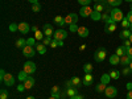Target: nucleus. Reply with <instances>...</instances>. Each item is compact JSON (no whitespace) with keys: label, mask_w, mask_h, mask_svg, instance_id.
<instances>
[{"label":"nucleus","mask_w":132,"mask_h":99,"mask_svg":"<svg viewBox=\"0 0 132 99\" xmlns=\"http://www.w3.org/2000/svg\"><path fill=\"white\" fill-rule=\"evenodd\" d=\"M28 77H29V74H27V73L23 70V71L19 73V81H20V82H25V81L28 79Z\"/></svg>","instance_id":"27"},{"label":"nucleus","mask_w":132,"mask_h":99,"mask_svg":"<svg viewBox=\"0 0 132 99\" xmlns=\"http://www.w3.org/2000/svg\"><path fill=\"white\" fill-rule=\"evenodd\" d=\"M104 29H106L107 33H114V32L116 30V25H115V24H106Z\"/></svg>","instance_id":"26"},{"label":"nucleus","mask_w":132,"mask_h":99,"mask_svg":"<svg viewBox=\"0 0 132 99\" xmlns=\"http://www.w3.org/2000/svg\"><path fill=\"white\" fill-rule=\"evenodd\" d=\"M57 46H60V41H58V40H53L52 44H50V48H52V49H56Z\"/></svg>","instance_id":"39"},{"label":"nucleus","mask_w":132,"mask_h":99,"mask_svg":"<svg viewBox=\"0 0 132 99\" xmlns=\"http://www.w3.org/2000/svg\"><path fill=\"white\" fill-rule=\"evenodd\" d=\"M132 62V58L128 56V54H124V56H122V57H120V63H122L123 66H129V63Z\"/></svg>","instance_id":"14"},{"label":"nucleus","mask_w":132,"mask_h":99,"mask_svg":"<svg viewBox=\"0 0 132 99\" xmlns=\"http://www.w3.org/2000/svg\"><path fill=\"white\" fill-rule=\"evenodd\" d=\"M78 3L82 5V7H86V5H89L91 3V0H78Z\"/></svg>","instance_id":"41"},{"label":"nucleus","mask_w":132,"mask_h":99,"mask_svg":"<svg viewBox=\"0 0 132 99\" xmlns=\"http://www.w3.org/2000/svg\"><path fill=\"white\" fill-rule=\"evenodd\" d=\"M126 54H128V56L132 58V46H131V48H128V49L126 50Z\"/></svg>","instance_id":"48"},{"label":"nucleus","mask_w":132,"mask_h":99,"mask_svg":"<svg viewBox=\"0 0 132 99\" xmlns=\"http://www.w3.org/2000/svg\"><path fill=\"white\" fill-rule=\"evenodd\" d=\"M32 11H33V12H40V11H41V5H40V3L32 4Z\"/></svg>","instance_id":"36"},{"label":"nucleus","mask_w":132,"mask_h":99,"mask_svg":"<svg viewBox=\"0 0 132 99\" xmlns=\"http://www.w3.org/2000/svg\"><path fill=\"white\" fill-rule=\"evenodd\" d=\"M129 30H131V32H132V24H131V28H129Z\"/></svg>","instance_id":"60"},{"label":"nucleus","mask_w":132,"mask_h":99,"mask_svg":"<svg viewBox=\"0 0 132 99\" xmlns=\"http://www.w3.org/2000/svg\"><path fill=\"white\" fill-rule=\"evenodd\" d=\"M111 81V77H110V74H103L101 77V82L104 83V85H108V82Z\"/></svg>","instance_id":"29"},{"label":"nucleus","mask_w":132,"mask_h":99,"mask_svg":"<svg viewBox=\"0 0 132 99\" xmlns=\"http://www.w3.org/2000/svg\"><path fill=\"white\" fill-rule=\"evenodd\" d=\"M42 37H44V32H41V30H37V32H35V38H36L37 41H41V40H44Z\"/></svg>","instance_id":"34"},{"label":"nucleus","mask_w":132,"mask_h":99,"mask_svg":"<svg viewBox=\"0 0 132 99\" xmlns=\"http://www.w3.org/2000/svg\"><path fill=\"white\" fill-rule=\"evenodd\" d=\"M127 90H132V83H127Z\"/></svg>","instance_id":"52"},{"label":"nucleus","mask_w":132,"mask_h":99,"mask_svg":"<svg viewBox=\"0 0 132 99\" xmlns=\"http://www.w3.org/2000/svg\"><path fill=\"white\" fill-rule=\"evenodd\" d=\"M0 99H8V91L7 90L0 91Z\"/></svg>","instance_id":"38"},{"label":"nucleus","mask_w":132,"mask_h":99,"mask_svg":"<svg viewBox=\"0 0 132 99\" xmlns=\"http://www.w3.org/2000/svg\"><path fill=\"white\" fill-rule=\"evenodd\" d=\"M23 83L25 86V89L29 90V89H32V87L35 86V78H33V77H28V79L25 82H23Z\"/></svg>","instance_id":"15"},{"label":"nucleus","mask_w":132,"mask_h":99,"mask_svg":"<svg viewBox=\"0 0 132 99\" xmlns=\"http://www.w3.org/2000/svg\"><path fill=\"white\" fill-rule=\"evenodd\" d=\"M122 25H123V28H124V29H129V28H131V23L127 20V17H124V19H123Z\"/></svg>","instance_id":"35"},{"label":"nucleus","mask_w":132,"mask_h":99,"mask_svg":"<svg viewBox=\"0 0 132 99\" xmlns=\"http://www.w3.org/2000/svg\"><path fill=\"white\" fill-rule=\"evenodd\" d=\"M93 11H94V9H93L90 5H86V7H82V8H81L79 15H81L82 17H90L91 13H93Z\"/></svg>","instance_id":"9"},{"label":"nucleus","mask_w":132,"mask_h":99,"mask_svg":"<svg viewBox=\"0 0 132 99\" xmlns=\"http://www.w3.org/2000/svg\"><path fill=\"white\" fill-rule=\"evenodd\" d=\"M54 23H56L58 27H63L65 24H66V21H65V17H62V16H56L54 17Z\"/></svg>","instance_id":"17"},{"label":"nucleus","mask_w":132,"mask_h":99,"mask_svg":"<svg viewBox=\"0 0 132 99\" xmlns=\"http://www.w3.org/2000/svg\"><path fill=\"white\" fill-rule=\"evenodd\" d=\"M0 81H2L4 85H7V86H13V85H15V78H13V75L9 74V73H5V75H4Z\"/></svg>","instance_id":"4"},{"label":"nucleus","mask_w":132,"mask_h":99,"mask_svg":"<svg viewBox=\"0 0 132 99\" xmlns=\"http://www.w3.org/2000/svg\"><path fill=\"white\" fill-rule=\"evenodd\" d=\"M107 3H108V5L111 8H116V7H119L120 4L123 3V0H107Z\"/></svg>","instance_id":"20"},{"label":"nucleus","mask_w":132,"mask_h":99,"mask_svg":"<svg viewBox=\"0 0 132 99\" xmlns=\"http://www.w3.org/2000/svg\"><path fill=\"white\" fill-rule=\"evenodd\" d=\"M104 95H106L107 98H115V96L118 95L116 87H114V86H107V89H106V91H104Z\"/></svg>","instance_id":"8"},{"label":"nucleus","mask_w":132,"mask_h":99,"mask_svg":"<svg viewBox=\"0 0 132 99\" xmlns=\"http://www.w3.org/2000/svg\"><path fill=\"white\" fill-rule=\"evenodd\" d=\"M37 30H38V28H37L36 25H35V27H32V32H37Z\"/></svg>","instance_id":"53"},{"label":"nucleus","mask_w":132,"mask_h":99,"mask_svg":"<svg viewBox=\"0 0 132 99\" xmlns=\"http://www.w3.org/2000/svg\"><path fill=\"white\" fill-rule=\"evenodd\" d=\"M132 35V32L129 29H123L122 33H120V38H123V40H128L129 36Z\"/></svg>","instance_id":"21"},{"label":"nucleus","mask_w":132,"mask_h":99,"mask_svg":"<svg viewBox=\"0 0 132 99\" xmlns=\"http://www.w3.org/2000/svg\"><path fill=\"white\" fill-rule=\"evenodd\" d=\"M110 63H111V65H119L120 63V57L118 56V54H112V56L111 57H110Z\"/></svg>","instance_id":"19"},{"label":"nucleus","mask_w":132,"mask_h":99,"mask_svg":"<svg viewBox=\"0 0 132 99\" xmlns=\"http://www.w3.org/2000/svg\"><path fill=\"white\" fill-rule=\"evenodd\" d=\"M131 45H132V44H131V41H129V40H124V45H123V46H124V49H126V50H127L128 48H131Z\"/></svg>","instance_id":"45"},{"label":"nucleus","mask_w":132,"mask_h":99,"mask_svg":"<svg viewBox=\"0 0 132 99\" xmlns=\"http://www.w3.org/2000/svg\"><path fill=\"white\" fill-rule=\"evenodd\" d=\"M29 30H32V28L29 27L28 23H20V24H19V32H20V33L27 35V33H29Z\"/></svg>","instance_id":"10"},{"label":"nucleus","mask_w":132,"mask_h":99,"mask_svg":"<svg viewBox=\"0 0 132 99\" xmlns=\"http://www.w3.org/2000/svg\"><path fill=\"white\" fill-rule=\"evenodd\" d=\"M124 2H129V3H132V0H124Z\"/></svg>","instance_id":"59"},{"label":"nucleus","mask_w":132,"mask_h":99,"mask_svg":"<svg viewBox=\"0 0 132 99\" xmlns=\"http://www.w3.org/2000/svg\"><path fill=\"white\" fill-rule=\"evenodd\" d=\"M115 54H118L119 57H122V56H124V54H126V49H124V46H119V48L116 49Z\"/></svg>","instance_id":"33"},{"label":"nucleus","mask_w":132,"mask_h":99,"mask_svg":"<svg viewBox=\"0 0 132 99\" xmlns=\"http://www.w3.org/2000/svg\"><path fill=\"white\" fill-rule=\"evenodd\" d=\"M50 95H52V96H56V98L60 99V98L62 96L61 89H60L58 86H53V87H52V90H50Z\"/></svg>","instance_id":"11"},{"label":"nucleus","mask_w":132,"mask_h":99,"mask_svg":"<svg viewBox=\"0 0 132 99\" xmlns=\"http://www.w3.org/2000/svg\"><path fill=\"white\" fill-rule=\"evenodd\" d=\"M25 45H27V40H25V38H19V40L16 41V46H17L19 49H24Z\"/></svg>","instance_id":"23"},{"label":"nucleus","mask_w":132,"mask_h":99,"mask_svg":"<svg viewBox=\"0 0 132 99\" xmlns=\"http://www.w3.org/2000/svg\"><path fill=\"white\" fill-rule=\"evenodd\" d=\"M54 40H60V41H63L66 37H68V32H66L65 29L60 28L57 30H54V35H53Z\"/></svg>","instance_id":"3"},{"label":"nucleus","mask_w":132,"mask_h":99,"mask_svg":"<svg viewBox=\"0 0 132 99\" xmlns=\"http://www.w3.org/2000/svg\"><path fill=\"white\" fill-rule=\"evenodd\" d=\"M78 28H79V27H77V24H71V25H69V29H70V32H71V33L78 32Z\"/></svg>","instance_id":"40"},{"label":"nucleus","mask_w":132,"mask_h":99,"mask_svg":"<svg viewBox=\"0 0 132 99\" xmlns=\"http://www.w3.org/2000/svg\"><path fill=\"white\" fill-rule=\"evenodd\" d=\"M106 56H107V50H106L104 48H101V49H98V50L95 52L94 60H95L96 62H102V61H104Z\"/></svg>","instance_id":"2"},{"label":"nucleus","mask_w":132,"mask_h":99,"mask_svg":"<svg viewBox=\"0 0 132 99\" xmlns=\"http://www.w3.org/2000/svg\"><path fill=\"white\" fill-rule=\"evenodd\" d=\"M93 81H94V77H93L91 73H89V74H85V78H83L82 82H83L85 86H90L93 83Z\"/></svg>","instance_id":"13"},{"label":"nucleus","mask_w":132,"mask_h":99,"mask_svg":"<svg viewBox=\"0 0 132 99\" xmlns=\"http://www.w3.org/2000/svg\"><path fill=\"white\" fill-rule=\"evenodd\" d=\"M24 71L27 73V74H33L36 71V65L33 63L32 61H27L25 63H24Z\"/></svg>","instance_id":"5"},{"label":"nucleus","mask_w":132,"mask_h":99,"mask_svg":"<svg viewBox=\"0 0 132 99\" xmlns=\"http://www.w3.org/2000/svg\"><path fill=\"white\" fill-rule=\"evenodd\" d=\"M27 99H36V98H35V96H28Z\"/></svg>","instance_id":"56"},{"label":"nucleus","mask_w":132,"mask_h":99,"mask_svg":"<svg viewBox=\"0 0 132 99\" xmlns=\"http://www.w3.org/2000/svg\"><path fill=\"white\" fill-rule=\"evenodd\" d=\"M61 99H65V98H61Z\"/></svg>","instance_id":"63"},{"label":"nucleus","mask_w":132,"mask_h":99,"mask_svg":"<svg viewBox=\"0 0 132 99\" xmlns=\"http://www.w3.org/2000/svg\"><path fill=\"white\" fill-rule=\"evenodd\" d=\"M9 30H11V32L19 30V24H11V25H9Z\"/></svg>","instance_id":"42"},{"label":"nucleus","mask_w":132,"mask_h":99,"mask_svg":"<svg viewBox=\"0 0 132 99\" xmlns=\"http://www.w3.org/2000/svg\"><path fill=\"white\" fill-rule=\"evenodd\" d=\"M36 38L35 37H29L28 40H27V45H30V46H33V45H36Z\"/></svg>","instance_id":"37"},{"label":"nucleus","mask_w":132,"mask_h":99,"mask_svg":"<svg viewBox=\"0 0 132 99\" xmlns=\"http://www.w3.org/2000/svg\"><path fill=\"white\" fill-rule=\"evenodd\" d=\"M70 99H83V96H82V95H75V96H73V98H70Z\"/></svg>","instance_id":"51"},{"label":"nucleus","mask_w":132,"mask_h":99,"mask_svg":"<svg viewBox=\"0 0 132 99\" xmlns=\"http://www.w3.org/2000/svg\"><path fill=\"white\" fill-rule=\"evenodd\" d=\"M36 50L40 53V54H45L46 53V46L44 45V44H36Z\"/></svg>","instance_id":"22"},{"label":"nucleus","mask_w":132,"mask_h":99,"mask_svg":"<svg viewBox=\"0 0 132 99\" xmlns=\"http://www.w3.org/2000/svg\"><path fill=\"white\" fill-rule=\"evenodd\" d=\"M24 90H27V89H25V86H24V83L21 82V83H20V85L17 86V91H24Z\"/></svg>","instance_id":"46"},{"label":"nucleus","mask_w":132,"mask_h":99,"mask_svg":"<svg viewBox=\"0 0 132 99\" xmlns=\"http://www.w3.org/2000/svg\"><path fill=\"white\" fill-rule=\"evenodd\" d=\"M71 83H73V86L78 87V86H81V83H83V82L81 81V78H79V77H74V78L71 79Z\"/></svg>","instance_id":"31"},{"label":"nucleus","mask_w":132,"mask_h":99,"mask_svg":"<svg viewBox=\"0 0 132 99\" xmlns=\"http://www.w3.org/2000/svg\"><path fill=\"white\" fill-rule=\"evenodd\" d=\"M127 99H132V90H128V93H127Z\"/></svg>","instance_id":"49"},{"label":"nucleus","mask_w":132,"mask_h":99,"mask_svg":"<svg viewBox=\"0 0 132 99\" xmlns=\"http://www.w3.org/2000/svg\"><path fill=\"white\" fill-rule=\"evenodd\" d=\"M131 11H132V4H131Z\"/></svg>","instance_id":"61"},{"label":"nucleus","mask_w":132,"mask_h":99,"mask_svg":"<svg viewBox=\"0 0 132 99\" xmlns=\"http://www.w3.org/2000/svg\"><path fill=\"white\" fill-rule=\"evenodd\" d=\"M95 2H99V0H95Z\"/></svg>","instance_id":"62"},{"label":"nucleus","mask_w":132,"mask_h":99,"mask_svg":"<svg viewBox=\"0 0 132 99\" xmlns=\"http://www.w3.org/2000/svg\"><path fill=\"white\" fill-rule=\"evenodd\" d=\"M131 71H132V70H131L129 66H128V68H124V69L122 70V73H123L124 75H129V74H131Z\"/></svg>","instance_id":"44"},{"label":"nucleus","mask_w":132,"mask_h":99,"mask_svg":"<svg viewBox=\"0 0 132 99\" xmlns=\"http://www.w3.org/2000/svg\"><path fill=\"white\" fill-rule=\"evenodd\" d=\"M126 17H127V20L129 21V23L132 24V11H129V12L127 13V16H126Z\"/></svg>","instance_id":"47"},{"label":"nucleus","mask_w":132,"mask_h":99,"mask_svg":"<svg viewBox=\"0 0 132 99\" xmlns=\"http://www.w3.org/2000/svg\"><path fill=\"white\" fill-rule=\"evenodd\" d=\"M44 35H45L46 37H50L52 35H54L53 27L50 24H45V25H44Z\"/></svg>","instance_id":"12"},{"label":"nucleus","mask_w":132,"mask_h":99,"mask_svg":"<svg viewBox=\"0 0 132 99\" xmlns=\"http://www.w3.org/2000/svg\"><path fill=\"white\" fill-rule=\"evenodd\" d=\"M110 16H111V19L114 20V23H118V21H120L122 23L124 16H123V12L120 8H112L111 12H110Z\"/></svg>","instance_id":"1"},{"label":"nucleus","mask_w":132,"mask_h":99,"mask_svg":"<svg viewBox=\"0 0 132 99\" xmlns=\"http://www.w3.org/2000/svg\"><path fill=\"white\" fill-rule=\"evenodd\" d=\"M35 53H36V49L33 46H30V45H25L24 49H23V54L27 58H32L33 56H35Z\"/></svg>","instance_id":"6"},{"label":"nucleus","mask_w":132,"mask_h":99,"mask_svg":"<svg viewBox=\"0 0 132 99\" xmlns=\"http://www.w3.org/2000/svg\"><path fill=\"white\" fill-rule=\"evenodd\" d=\"M93 8H94V11H96V12H101V13L103 12V9H106V7H104L102 3H96Z\"/></svg>","instance_id":"28"},{"label":"nucleus","mask_w":132,"mask_h":99,"mask_svg":"<svg viewBox=\"0 0 132 99\" xmlns=\"http://www.w3.org/2000/svg\"><path fill=\"white\" fill-rule=\"evenodd\" d=\"M65 93H66V95L70 96V98H73V96H75V95H78V94H77V93H78V90H77V87H69V89L66 90Z\"/></svg>","instance_id":"18"},{"label":"nucleus","mask_w":132,"mask_h":99,"mask_svg":"<svg viewBox=\"0 0 132 99\" xmlns=\"http://www.w3.org/2000/svg\"><path fill=\"white\" fill-rule=\"evenodd\" d=\"M78 15L77 13H69L68 16L65 17V21L68 25H71V24H77V21H78Z\"/></svg>","instance_id":"7"},{"label":"nucleus","mask_w":132,"mask_h":99,"mask_svg":"<svg viewBox=\"0 0 132 99\" xmlns=\"http://www.w3.org/2000/svg\"><path fill=\"white\" fill-rule=\"evenodd\" d=\"M29 3H32V4H35V3H38V0H28Z\"/></svg>","instance_id":"54"},{"label":"nucleus","mask_w":132,"mask_h":99,"mask_svg":"<svg viewBox=\"0 0 132 99\" xmlns=\"http://www.w3.org/2000/svg\"><path fill=\"white\" fill-rule=\"evenodd\" d=\"M77 33H78L79 37H87V36H89V29H87L86 27H79Z\"/></svg>","instance_id":"16"},{"label":"nucleus","mask_w":132,"mask_h":99,"mask_svg":"<svg viewBox=\"0 0 132 99\" xmlns=\"http://www.w3.org/2000/svg\"><path fill=\"white\" fill-rule=\"evenodd\" d=\"M110 74V77H111V79H118L119 77H120V73H119V70H111L108 73Z\"/></svg>","instance_id":"30"},{"label":"nucleus","mask_w":132,"mask_h":99,"mask_svg":"<svg viewBox=\"0 0 132 99\" xmlns=\"http://www.w3.org/2000/svg\"><path fill=\"white\" fill-rule=\"evenodd\" d=\"M129 68H131V70H132V62L129 63Z\"/></svg>","instance_id":"58"},{"label":"nucleus","mask_w":132,"mask_h":99,"mask_svg":"<svg viewBox=\"0 0 132 99\" xmlns=\"http://www.w3.org/2000/svg\"><path fill=\"white\" fill-rule=\"evenodd\" d=\"M83 71H85V74L91 73V71H93V65H91V63H85V66H83Z\"/></svg>","instance_id":"32"},{"label":"nucleus","mask_w":132,"mask_h":99,"mask_svg":"<svg viewBox=\"0 0 132 99\" xmlns=\"http://www.w3.org/2000/svg\"><path fill=\"white\" fill-rule=\"evenodd\" d=\"M52 41H53V40H50V37H46V38H44V40H42V44L46 46V45H50Z\"/></svg>","instance_id":"43"},{"label":"nucleus","mask_w":132,"mask_h":99,"mask_svg":"<svg viewBox=\"0 0 132 99\" xmlns=\"http://www.w3.org/2000/svg\"><path fill=\"white\" fill-rule=\"evenodd\" d=\"M94 21H99V20H102V13L101 12H96V11H93V13L90 16Z\"/></svg>","instance_id":"25"},{"label":"nucleus","mask_w":132,"mask_h":99,"mask_svg":"<svg viewBox=\"0 0 132 99\" xmlns=\"http://www.w3.org/2000/svg\"><path fill=\"white\" fill-rule=\"evenodd\" d=\"M66 87H68V89H69V87H73V83H71V81H68V82H66Z\"/></svg>","instance_id":"50"},{"label":"nucleus","mask_w":132,"mask_h":99,"mask_svg":"<svg viewBox=\"0 0 132 99\" xmlns=\"http://www.w3.org/2000/svg\"><path fill=\"white\" fill-rule=\"evenodd\" d=\"M128 40H129V41H131V44H132V35L129 36V38H128Z\"/></svg>","instance_id":"57"},{"label":"nucleus","mask_w":132,"mask_h":99,"mask_svg":"<svg viewBox=\"0 0 132 99\" xmlns=\"http://www.w3.org/2000/svg\"><path fill=\"white\" fill-rule=\"evenodd\" d=\"M106 89H107V85H104V83H99V85H96V87H95V91L96 93H104L106 91Z\"/></svg>","instance_id":"24"},{"label":"nucleus","mask_w":132,"mask_h":99,"mask_svg":"<svg viewBox=\"0 0 132 99\" xmlns=\"http://www.w3.org/2000/svg\"><path fill=\"white\" fill-rule=\"evenodd\" d=\"M49 99H58V98H56V96H52V95H50V98H49Z\"/></svg>","instance_id":"55"}]
</instances>
